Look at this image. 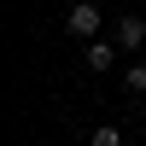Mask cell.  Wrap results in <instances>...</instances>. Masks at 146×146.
Returning a JSON list of instances; mask_svg holds the SVG:
<instances>
[{"label":"cell","mask_w":146,"mask_h":146,"mask_svg":"<svg viewBox=\"0 0 146 146\" xmlns=\"http://www.w3.org/2000/svg\"><path fill=\"white\" fill-rule=\"evenodd\" d=\"M64 29L76 35V41H100V6H94V0H76V6L64 12Z\"/></svg>","instance_id":"cell-1"},{"label":"cell","mask_w":146,"mask_h":146,"mask_svg":"<svg viewBox=\"0 0 146 146\" xmlns=\"http://www.w3.org/2000/svg\"><path fill=\"white\" fill-rule=\"evenodd\" d=\"M140 41H146V18H117V47H123V53H135Z\"/></svg>","instance_id":"cell-2"},{"label":"cell","mask_w":146,"mask_h":146,"mask_svg":"<svg viewBox=\"0 0 146 146\" xmlns=\"http://www.w3.org/2000/svg\"><path fill=\"white\" fill-rule=\"evenodd\" d=\"M117 53H123L117 41H88V70H111V64H117Z\"/></svg>","instance_id":"cell-3"},{"label":"cell","mask_w":146,"mask_h":146,"mask_svg":"<svg viewBox=\"0 0 146 146\" xmlns=\"http://www.w3.org/2000/svg\"><path fill=\"white\" fill-rule=\"evenodd\" d=\"M123 82H129V94H146V58H135V64L123 70Z\"/></svg>","instance_id":"cell-4"},{"label":"cell","mask_w":146,"mask_h":146,"mask_svg":"<svg viewBox=\"0 0 146 146\" xmlns=\"http://www.w3.org/2000/svg\"><path fill=\"white\" fill-rule=\"evenodd\" d=\"M88 146H123V135L105 123V129H94V135H88Z\"/></svg>","instance_id":"cell-5"}]
</instances>
